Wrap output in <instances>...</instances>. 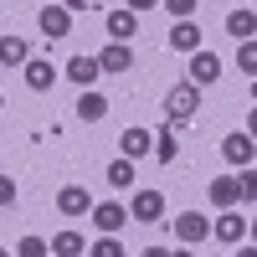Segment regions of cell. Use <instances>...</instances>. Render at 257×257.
Segmentation results:
<instances>
[{
  "instance_id": "e0dca14e",
  "label": "cell",
  "mask_w": 257,
  "mask_h": 257,
  "mask_svg": "<svg viewBox=\"0 0 257 257\" xmlns=\"http://www.w3.org/2000/svg\"><path fill=\"white\" fill-rule=\"evenodd\" d=\"M26 62H31L26 36H0V67H26Z\"/></svg>"
},
{
  "instance_id": "8d00e7d4",
  "label": "cell",
  "mask_w": 257,
  "mask_h": 257,
  "mask_svg": "<svg viewBox=\"0 0 257 257\" xmlns=\"http://www.w3.org/2000/svg\"><path fill=\"white\" fill-rule=\"evenodd\" d=\"M252 98H257V77H252Z\"/></svg>"
},
{
  "instance_id": "8fae6325",
  "label": "cell",
  "mask_w": 257,
  "mask_h": 257,
  "mask_svg": "<svg viewBox=\"0 0 257 257\" xmlns=\"http://www.w3.org/2000/svg\"><path fill=\"white\" fill-rule=\"evenodd\" d=\"M118 155H123V160L155 155V134H149V128H123V134H118Z\"/></svg>"
},
{
  "instance_id": "f1b7e54d",
  "label": "cell",
  "mask_w": 257,
  "mask_h": 257,
  "mask_svg": "<svg viewBox=\"0 0 257 257\" xmlns=\"http://www.w3.org/2000/svg\"><path fill=\"white\" fill-rule=\"evenodd\" d=\"M57 6H62V11H93L98 0H57Z\"/></svg>"
},
{
  "instance_id": "ac0fdd59",
  "label": "cell",
  "mask_w": 257,
  "mask_h": 257,
  "mask_svg": "<svg viewBox=\"0 0 257 257\" xmlns=\"http://www.w3.org/2000/svg\"><path fill=\"white\" fill-rule=\"evenodd\" d=\"M170 52H201V26H196V21H175V31H170Z\"/></svg>"
},
{
  "instance_id": "6da1fadb",
  "label": "cell",
  "mask_w": 257,
  "mask_h": 257,
  "mask_svg": "<svg viewBox=\"0 0 257 257\" xmlns=\"http://www.w3.org/2000/svg\"><path fill=\"white\" fill-rule=\"evenodd\" d=\"M201 113V88L196 82H175V88L165 93V123L175 128V123H190Z\"/></svg>"
},
{
  "instance_id": "52a82bcc",
  "label": "cell",
  "mask_w": 257,
  "mask_h": 257,
  "mask_svg": "<svg viewBox=\"0 0 257 257\" xmlns=\"http://www.w3.org/2000/svg\"><path fill=\"white\" fill-rule=\"evenodd\" d=\"M221 160H226L231 170H247V165L257 160V139H252V134H226V139H221Z\"/></svg>"
},
{
  "instance_id": "7c38bea8",
  "label": "cell",
  "mask_w": 257,
  "mask_h": 257,
  "mask_svg": "<svg viewBox=\"0 0 257 257\" xmlns=\"http://www.w3.org/2000/svg\"><path fill=\"white\" fill-rule=\"evenodd\" d=\"M98 67L108 72V77H118V72H128V67H134V52H128V47H118V41H108V47L98 52Z\"/></svg>"
},
{
  "instance_id": "e575fe53",
  "label": "cell",
  "mask_w": 257,
  "mask_h": 257,
  "mask_svg": "<svg viewBox=\"0 0 257 257\" xmlns=\"http://www.w3.org/2000/svg\"><path fill=\"white\" fill-rule=\"evenodd\" d=\"M252 247H257V216H252Z\"/></svg>"
},
{
  "instance_id": "f546056e",
  "label": "cell",
  "mask_w": 257,
  "mask_h": 257,
  "mask_svg": "<svg viewBox=\"0 0 257 257\" xmlns=\"http://www.w3.org/2000/svg\"><path fill=\"white\" fill-rule=\"evenodd\" d=\"M155 6H160V0H123V11H134V16L139 11H155Z\"/></svg>"
},
{
  "instance_id": "ffe728a7",
  "label": "cell",
  "mask_w": 257,
  "mask_h": 257,
  "mask_svg": "<svg viewBox=\"0 0 257 257\" xmlns=\"http://www.w3.org/2000/svg\"><path fill=\"white\" fill-rule=\"evenodd\" d=\"M52 257H88L82 231H57V237H52Z\"/></svg>"
},
{
  "instance_id": "d6a6232c",
  "label": "cell",
  "mask_w": 257,
  "mask_h": 257,
  "mask_svg": "<svg viewBox=\"0 0 257 257\" xmlns=\"http://www.w3.org/2000/svg\"><path fill=\"white\" fill-rule=\"evenodd\" d=\"M231 257H257V247H237V252H231Z\"/></svg>"
},
{
  "instance_id": "4dcf8cb0",
  "label": "cell",
  "mask_w": 257,
  "mask_h": 257,
  "mask_svg": "<svg viewBox=\"0 0 257 257\" xmlns=\"http://www.w3.org/2000/svg\"><path fill=\"white\" fill-rule=\"evenodd\" d=\"M242 134H252V139H257V108L247 113V128H242Z\"/></svg>"
},
{
  "instance_id": "5b68a950",
  "label": "cell",
  "mask_w": 257,
  "mask_h": 257,
  "mask_svg": "<svg viewBox=\"0 0 257 257\" xmlns=\"http://www.w3.org/2000/svg\"><path fill=\"white\" fill-rule=\"evenodd\" d=\"M128 221V206L123 201H98L93 206V226H98V237H118Z\"/></svg>"
},
{
  "instance_id": "9a60e30c",
  "label": "cell",
  "mask_w": 257,
  "mask_h": 257,
  "mask_svg": "<svg viewBox=\"0 0 257 257\" xmlns=\"http://www.w3.org/2000/svg\"><path fill=\"white\" fill-rule=\"evenodd\" d=\"M211 206L216 211H237L242 201H237V175H216L211 180Z\"/></svg>"
},
{
  "instance_id": "9c48e42d",
  "label": "cell",
  "mask_w": 257,
  "mask_h": 257,
  "mask_svg": "<svg viewBox=\"0 0 257 257\" xmlns=\"http://www.w3.org/2000/svg\"><path fill=\"white\" fill-rule=\"evenodd\" d=\"M211 237L226 242V247H242V237H247V216H237V211H221V216L211 221Z\"/></svg>"
},
{
  "instance_id": "d590c367",
  "label": "cell",
  "mask_w": 257,
  "mask_h": 257,
  "mask_svg": "<svg viewBox=\"0 0 257 257\" xmlns=\"http://www.w3.org/2000/svg\"><path fill=\"white\" fill-rule=\"evenodd\" d=\"M0 257H16V252H6V247H0Z\"/></svg>"
},
{
  "instance_id": "83f0119b",
  "label": "cell",
  "mask_w": 257,
  "mask_h": 257,
  "mask_svg": "<svg viewBox=\"0 0 257 257\" xmlns=\"http://www.w3.org/2000/svg\"><path fill=\"white\" fill-rule=\"evenodd\" d=\"M0 206H16V180L0 175Z\"/></svg>"
},
{
  "instance_id": "603a6c76",
  "label": "cell",
  "mask_w": 257,
  "mask_h": 257,
  "mask_svg": "<svg viewBox=\"0 0 257 257\" xmlns=\"http://www.w3.org/2000/svg\"><path fill=\"white\" fill-rule=\"evenodd\" d=\"M237 72L257 77V41H237Z\"/></svg>"
},
{
  "instance_id": "1f68e13d",
  "label": "cell",
  "mask_w": 257,
  "mask_h": 257,
  "mask_svg": "<svg viewBox=\"0 0 257 257\" xmlns=\"http://www.w3.org/2000/svg\"><path fill=\"white\" fill-rule=\"evenodd\" d=\"M139 257H170V247H144Z\"/></svg>"
},
{
  "instance_id": "d6986e66",
  "label": "cell",
  "mask_w": 257,
  "mask_h": 257,
  "mask_svg": "<svg viewBox=\"0 0 257 257\" xmlns=\"http://www.w3.org/2000/svg\"><path fill=\"white\" fill-rule=\"evenodd\" d=\"M21 72H26V82H31L36 93H47L52 82H57V67H52L47 57H31V62H26V67H21Z\"/></svg>"
},
{
  "instance_id": "7402d4cb",
  "label": "cell",
  "mask_w": 257,
  "mask_h": 257,
  "mask_svg": "<svg viewBox=\"0 0 257 257\" xmlns=\"http://www.w3.org/2000/svg\"><path fill=\"white\" fill-rule=\"evenodd\" d=\"M155 160L160 165H175L180 160V144H175V134H170V123L160 128V139H155Z\"/></svg>"
},
{
  "instance_id": "44dd1931",
  "label": "cell",
  "mask_w": 257,
  "mask_h": 257,
  "mask_svg": "<svg viewBox=\"0 0 257 257\" xmlns=\"http://www.w3.org/2000/svg\"><path fill=\"white\" fill-rule=\"evenodd\" d=\"M103 180H108L113 190H128V185H134V160H123V155H118V160L108 165V175H103Z\"/></svg>"
},
{
  "instance_id": "5bb4252c",
  "label": "cell",
  "mask_w": 257,
  "mask_h": 257,
  "mask_svg": "<svg viewBox=\"0 0 257 257\" xmlns=\"http://www.w3.org/2000/svg\"><path fill=\"white\" fill-rule=\"evenodd\" d=\"M226 36H231V41H257V11H247V6L231 11V16H226Z\"/></svg>"
},
{
  "instance_id": "8992f818",
  "label": "cell",
  "mask_w": 257,
  "mask_h": 257,
  "mask_svg": "<svg viewBox=\"0 0 257 257\" xmlns=\"http://www.w3.org/2000/svg\"><path fill=\"white\" fill-rule=\"evenodd\" d=\"M93 190L88 185H62L57 190V211H62V216H93Z\"/></svg>"
},
{
  "instance_id": "2e32d148",
  "label": "cell",
  "mask_w": 257,
  "mask_h": 257,
  "mask_svg": "<svg viewBox=\"0 0 257 257\" xmlns=\"http://www.w3.org/2000/svg\"><path fill=\"white\" fill-rule=\"evenodd\" d=\"M77 118L82 123H103V118H108V98H103V93H77Z\"/></svg>"
},
{
  "instance_id": "4316f807",
  "label": "cell",
  "mask_w": 257,
  "mask_h": 257,
  "mask_svg": "<svg viewBox=\"0 0 257 257\" xmlns=\"http://www.w3.org/2000/svg\"><path fill=\"white\" fill-rule=\"evenodd\" d=\"M196 6H201V0H165V11L175 16V21H190V16H196Z\"/></svg>"
},
{
  "instance_id": "7a4b0ae2",
  "label": "cell",
  "mask_w": 257,
  "mask_h": 257,
  "mask_svg": "<svg viewBox=\"0 0 257 257\" xmlns=\"http://www.w3.org/2000/svg\"><path fill=\"white\" fill-rule=\"evenodd\" d=\"M62 72H67V82H72L77 93H88L93 82L103 77V67H98V57H88V52H72V57H67V67H62Z\"/></svg>"
},
{
  "instance_id": "836d02e7",
  "label": "cell",
  "mask_w": 257,
  "mask_h": 257,
  "mask_svg": "<svg viewBox=\"0 0 257 257\" xmlns=\"http://www.w3.org/2000/svg\"><path fill=\"white\" fill-rule=\"evenodd\" d=\"M170 257H196V252H190V247H175V252H170Z\"/></svg>"
},
{
  "instance_id": "74e56055",
  "label": "cell",
  "mask_w": 257,
  "mask_h": 257,
  "mask_svg": "<svg viewBox=\"0 0 257 257\" xmlns=\"http://www.w3.org/2000/svg\"><path fill=\"white\" fill-rule=\"evenodd\" d=\"M0 108H6V98H0Z\"/></svg>"
},
{
  "instance_id": "ba28073f",
  "label": "cell",
  "mask_w": 257,
  "mask_h": 257,
  "mask_svg": "<svg viewBox=\"0 0 257 257\" xmlns=\"http://www.w3.org/2000/svg\"><path fill=\"white\" fill-rule=\"evenodd\" d=\"M216 77H221V57H216V52H190V77H185V82L211 88Z\"/></svg>"
},
{
  "instance_id": "30bf717a",
  "label": "cell",
  "mask_w": 257,
  "mask_h": 257,
  "mask_svg": "<svg viewBox=\"0 0 257 257\" xmlns=\"http://www.w3.org/2000/svg\"><path fill=\"white\" fill-rule=\"evenodd\" d=\"M36 21H41V36H47V41H62L72 31V11H62V6H41Z\"/></svg>"
},
{
  "instance_id": "4fadbf2b",
  "label": "cell",
  "mask_w": 257,
  "mask_h": 257,
  "mask_svg": "<svg viewBox=\"0 0 257 257\" xmlns=\"http://www.w3.org/2000/svg\"><path fill=\"white\" fill-rule=\"evenodd\" d=\"M134 31H139V16H134V11H123V6L108 11V36L118 41V47H128V41H134Z\"/></svg>"
},
{
  "instance_id": "3957f363",
  "label": "cell",
  "mask_w": 257,
  "mask_h": 257,
  "mask_svg": "<svg viewBox=\"0 0 257 257\" xmlns=\"http://www.w3.org/2000/svg\"><path fill=\"white\" fill-rule=\"evenodd\" d=\"M170 226H175V242H180V247H196V242L211 237V216H201V211H180Z\"/></svg>"
},
{
  "instance_id": "d4e9b609",
  "label": "cell",
  "mask_w": 257,
  "mask_h": 257,
  "mask_svg": "<svg viewBox=\"0 0 257 257\" xmlns=\"http://www.w3.org/2000/svg\"><path fill=\"white\" fill-rule=\"evenodd\" d=\"M16 257H52V242H41V237H21V242H16Z\"/></svg>"
},
{
  "instance_id": "277c9868",
  "label": "cell",
  "mask_w": 257,
  "mask_h": 257,
  "mask_svg": "<svg viewBox=\"0 0 257 257\" xmlns=\"http://www.w3.org/2000/svg\"><path fill=\"white\" fill-rule=\"evenodd\" d=\"M128 221H144V226L165 221V196H160V190H134V201H128Z\"/></svg>"
},
{
  "instance_id": "484cf974",
  "label": "cell",
  "mask_w": 257,
  "mask_h": 257,
  "mask_svg": "<svg viewBox=\"0 0 257 257\" xmlns=\"http://www.w3.org/2000/svg\"><path fill=\"white\" fill-rule=\"evenodd\" d=\"M88 257H128V252H123V242H118V237H98V242L88 247Z\"/></svg>"
},
{
  "instance_id": "cb8c5ba5",
  "label": "cell",
  "mask_w": 257,
  "mask_h": 257,
  "mask_svg": "<svg viewBox=\"0 0 257 257\" xmlns=\"http://www.w3.org/2000/svg\"><path fill=\"white\" fill-rule=\"evenodd\" d=\"M237 201H247V206L257 201V170H252V165L237 170Z\"/></svg>"
}]
</instances>
